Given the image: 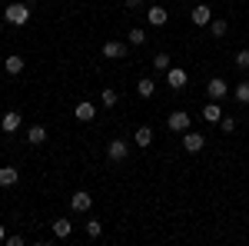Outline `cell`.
<instances>
[{"instance_id": "7a4b0ae2", "label": "cell", "mask_w": 249, "mask_h": 246, "mask_svg": "<svg viewBox=\"0 0 249 246\" xmlns=\"http://www.w3.org/2000/svg\"><path fill=\"white\" fill-rule=\"evenodd\" d=\"M166 127H170V133H179V136H183V133L193 127V116L186 114V110H173V114L166 116Z\"/></svg>"}, {"instance_id": "6da1fadb", "label": "cell", "mask_w": 249, "mask_h": 246, "mask_svg": "<svg viewBox=\"0 0 249 246\" xmlns=\"http://www.w3.org/2000/svg\"><path fill=\"white\" fill-rule=\"evenodd\" d=\"M3 20H7L10 27H23V23L30 20V7H27V3H7Z\"/></svg>"}, {"instance_id": "7402d4cb", "label": "cell", "mask_w": 249, "mask_h": 246, "mask_svg": "<svg viewBox=\"0 0 249 246\" xmlns=\"http://www.w3.org/2000/svg\"><path fill=\"white\" fill-rule=\"evenodd\" d=\"M83 229H87V236H90V240H100V236H103V223H100V220H87Z\"/></svg>"}, {"instance_id": "ffe728a7", "label": "cell", "mask_w": 249, "mask_h": 246, "mask_svg": "<svg viewBox=\"0 0 249 246\" xmlns=\"http://www.w3.org/2000/svg\"><path fill=\"white\" fill-rule=\"evenodd\" d=\"M146 30H143V27H133V30H130V34H126V43H130V47H143V43H146Z\"/></svg>"}, {"instance_id": "d4e9b609", "label": "cell", "mask_w": 249, "mask_h": 246, "mask_svg": "<svg viewBox=\"0 0 249 246\" xmlns=\"http://www.w3.org/2000/svg\"><path fill=\"white\" fill-rule=\"evenodd\" d=\"M226 30H230L226 20H210V34L213 37H226Z\"/></svg>"}, {"instance_id": "2e32d148", "label": "cell", "mask_w": 249, "mask_h": 246, "mask_svg": "<svg viewBox=\"0 0 249 246\" xmlns=\"http://www.w3.org/2000/svg\"><path fill=\"white\" fill-rule=\"evenodd\" d=\"M203 120H206V123H219V120H223V107H219L216 100H210V103L203 107Z\"/></svg>"}, {"instance_id": "83f0119b", "label": "cell", "mask_w": 249, "mask_h": 246, "mask_svg": "<svg viewBox=\"0 0 249 246\" xmlns=\"http://www.w3.org/2000/svg\"><path fill=\"white\" fill-rule=\"evenodd\" d=\"M3 243H7V246H23V236H17V233H14V236H7Z\"/></svg>"}, {"instance_id": "f546056e", "label": "cell", "mask_w": 249, "mask_h": 246, "mask_svg": "<svg viewBox=\"0 0 249 246\" xmlns=\"http://www.w3.org/2000/svg\"><path fill=\"white\" fill-rule=\"evenodd\" d=\"M3 240H7V229H3V223H0V243H3Z\"/></svg>"}, {"instance_id": "5b68a950", "label": "cell", "mask_w": 249, "mask_h": 246, "mask_svg": "<svg viewBox=\"0 0 249 246\" xmlns=\"http://www.w3.org/2000/svg\"><path fill=\"white\" fill-rule=\"evenodd\" d=\"M130 54V43H123V40H107L103 43V57L107 60H123Z\"/></svg>"}, {"instance_id": "e0dca14e", "label": "cell", "mask_w": 249, "mask_h": 246, "mask_svg": "<svg viewBox=\"0 0 249 246\" xmlns=\"http://www.w3.org/2000/svg\"><path fill=\"white\" fill-rule=\"evenodd\" d=\"M136 94L143 96V100H150L156 94V80L153 76H140V83H136Z\"/></svg>"}, {"instance_id": "ba28073f", "label": "cell", "mask_w": 249, "mask_h": 246, "mask_svg": "<svg viewBox=\"0 0 249 246\" xmlns=\"http://www.w3.org/2000/svg\"><path fill=\"white\" fill-rule=\"evenodd\" d=\"M166 83H170V90H183V87L190 83V74H186L183 67H170V70H166Z\"/></svg>"}, {"instance_id": "4316f807", "label": "cell", "mask_w": 249, "mask_h": 246, "mask_svg": "<svg viewBox=\"0 0 249 246\" xmlns=\"http://www.w3.org/2000/svg\"><path fill=\"white\" fill-rule=\"evenodd\" d=\"M236 70H249V50H239L236 54Z\"/></svg>"}, {"instance_id": "44dd1931", "label": "cell", "mask_w": 249, "mask_h": 246, "mask_svg": "<svg viewBox=\"0 0 249 246\" xmlns=\"http://www.w3.org/2000/svg\"><path fill=\"white\" fill-rule=\"evenodd\" d=\"M100 100H103V107H107V110H113L116 103H120V94H116V90H110V87H107V90H100Z\"/></svg>"}, {"instance_id": "9a60e30c", "label": "cell", "mask_w": 249, "mask_h": 246, "mask_svg": "<svg viewBox=\"0 0 249 246\" xmlns=\"http://www.w3.org/2000/svg\"><path fill=\"white\" fill-rule=\"evenodd\" d=\"M17 180H20L17 167H0V187H3V189H7V187H17Z\"/></svg>"}, {"instance_id": "8992f818", "label": "cell", "mask_w": 249, "mask_h": 246, "mask_svg": "<svg viewBox=\"0 0 249 246\" xmlns=\"http://www.w3.org/2000/svg\"><path fill=\"white\" fill-rule=\"evenodd\" d=\"M90 207H93V196H90L87 189H77V193L70 196V209H73V213H90Z\"/></svg>"}, {"instance_id": "484cf974", "label": "cell", "mask_w": 249, "mask_h": 246, "mask_svg": "<svg viewBox=\"0 0 249 246\" xmlns=\"http://www.w3.org/2000/svg\"><path fill=\"white\" fill-rule=\"evenodd\" d=\"M219 130H223V133H232V130H236V116H226V114H223V120H219Z\"/></svg>"}, {"instance_id": "d6986e66", "label": "cell", "mask_w": 249, "mask_h": 246, "mask_svg": "<svg viewBox=\"0 0 249 246\" xmlns=\"http://www.w3.org/2000/svg\"><path fill=\"white\" fill-rule=\"evenodd\" d=\"M70 233H73V223H70V220H63V216L53 220V236H57V240H67Z\"/></svg>"}, {"instance_id": "5bb4252c", "label": "cell", "mask_w": 249, "mask_h": 246, "mask_svg": "<svg viewBox=\"0 0 249 246\" xmlns=\"http://www.w3.org/2000/svg\"><path fill=\"white\" fill-rule=\"evenodd\" d=\"M27 143H30V147H43V143H47V127L34 123V127L27 130Z\"/></svg>"}, {"instance_id": "9c48e42d", "label": "cell", "mask_w": 249, "mask_h": 246, "mask_svg": "<svg viewBox=\"0 0 249 246\" xmlns=\"http://www.w3.org/2000/svg\"><path fill=\"white\" fill-rule=\"evenodd\" d=\"M190 20L196 23V27H210V20H213V10L206 7V3H196L190 10Z\"/></svg>"}, {"instance_id": "277c9868", "label": "cell", "mask_w": 249, "mask_h": 246, "mask_svg": "<svg viewBox=\"0 0 249 246\" xmlns=\"http://www.w3.org/2000/svg\"><path fill=\"white\" fill-rule=\"evenodd\" d=\"M107 156H110L113 163H123V160L130 156V143H126V140H120V136L110 140V143H107Z\"/></svg>"}, {"instance_id": "52a82bcc", "label": "cell", "mask_w": 249, "mask_h": 246, "mask_svg": "<svg viewBox=\"0 0 249 246\" xmlns=\"http://www.w3.org/2000/svg\"><path fill=\"white\" fill-rule=\"evenodd\" d=\"M203 147H206V136H203V133H196V130L183 133V150L186 153H199Z\"/></svg>"}, {"instance_id": "7c38bea8", "label": "cell", "mask_w": 249, "mask_h": 246, "mask_svg": "<svg viewBox=\"0 0 249 246\" xmlns=\"http://www.w3.org/2000/svg\"><path fill=\"white\" fill-rule=\"evenodd\" d=\"M146 20H150V27H163V23L170 20V10H166V7H160V3H153V7L146 10Z\"/></svg>"}, {"instance_id": "4fadbf2b", "label": "cell", "mask_w": 249, "mask_h": 246, "mask_svg": "<svg viewBox=\"0 0 249 246\" xmlns=\"http://www.w3.org/2000/svg\"><path fill=\"white\" fill-rule=\"evenodd\" d=\"M23 57L20 54H7V60H3V70H7V76H17V74H23Z\"/></svg>"}, {"instance_id": "ac0fdd59", "label": "cell", "mask_w": 249, "mask_h": 246, "mask_svg": "<svg viewBox=\"0 0 249 246\" xmlns=\"http://www.w3.org/2000/svg\"><path fill=\"white\" fill-rule=\"evenodd\" d=\"M133 143L146 150V147L153 143V130H150V127H136V133H133Z\"/></svg>"}, {"instance_id": "cb8c5ba5", "label": "cell", "mask_w": 249, "mask_h": 246, "mask_svg": "<svg viewBox=\"0 0 249 246\" xmlns=\"http://www.w3.org/2000/svg\"><path fill=\"white\" fill-rule=\"evenodd\" d=\"M170 54H163V50H160V54H156L153 57V70H163V74H166V70H170Z\"/></svg>"}, {"instance_id": "30bf717a", "label": "cell", "mask_w": 249, "mask_h": 246, "mask_svg": "<svg viewBox=\"0 0 249 246\" xmlns=\"http://www.w3.org/2000/svg\"><path fill=\"white\" fill-rule=\"evenodd\" d=\"M20 123H23V116H20L17 110H7V114L0 116V130H3V133H17Z\"/></svg>"}, {"instance_id": "f1b7e54d", "label": "cell", "mask_w": 249, "mask_h": 246, "mask_svg": "<svg viewBox=\"0 0 249 246\" xmlns=\"http://www.w3.org/2000/svg\"><path fill=\"white\" fill-rule=\"evenodd\" d=\"M123 3H126V10H140L143 7V0H123Z\"/></svg>"}, {"instance_id": "603a6c76", "label": "cell", "mask_w": 249, "mask_h": 246, "mask_svg": "<svg viewBox=\"0 0 249 246\" xmlns=\"http://www.w3.org/2000/svg\"><path fill=\"white\" fill-rule=\"evenodd\" d=\"M232 96H236L239 103H249V80H243V83H236V87H232Z\"/></svg>"}, {"instance_id": "8fae6325", "label": "cell", "mask_w": 249, "mask_h": 246, "mask_svg": "<svg viewBox=\"0 0 249 246\" xmlns=\"http://www.w3.org/2000/svg\"><path fill=\"white\" fill-rule=\"evenodd\" d=\"M73 116H77L80 123H93V120H96V107L90 103V100H80L77 110H73Z\"/></svg>"}, {"instance_id": "3957f363", "label": "cell", "mask_w": 249, "mask_h": 246, "mask_svg": "<svg viewBox=\"0 0 249 246\" xmlns=\"http://www.w3.org/2000/svg\"><path fill=\"white\" fill-rule=\"evenodd\" d=\"M230 94H232V90H230V83H226L223 76H213L210 83H206V96H210V100H216V103H219V100H226Z\"/></svg>"}]
</instances>
